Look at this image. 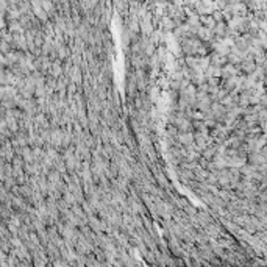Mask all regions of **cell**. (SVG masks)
<instances>
[{
	"label": "cell",
	"instance_id": "cell-1",
	"mask_svg": "<svg viewBox=\"0 0 267 267\" xmlns=\"http://www.w3.org/2000/svg\"><path fill=\"white\" fill-rule=\"evenodd\" d=\"M50 72H52V75L55 77V78H58L59 75L63 74V67L59 66V63H55V64H53L52 67H50Z\"/></svg>",
	"mask_w": 267,
	"mask_h": 267
},
{
	"label": "cell",
	"instance_id": "cell-2",
	"mask_svg": "<svg viewBox=\"0 0 267 267\" xmlns=\"http://www.w3.org/2000/svg\"><path fill=\"white\" fill-rule=\"evenodd\" d=\"M203 156L206 158V159H211V158L214 156V150H211V148H209V150H205V151H203Z\"/></svg>",
	"mask_w": 267,
	"mask_h": 267
}]
</instances>
